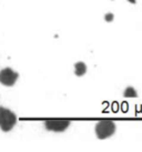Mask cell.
Wrapping results in <instances>:
<instances>
[{
    "instance_id": "6da1fadb",
    "label": "cell",
    "mask_w": 142,
    "mask_h": 152,
    "mask_svg": "<svg viewBox=\"0 0 142 152\" xmlns=\"http://www.w3.org/2000/svg\"><path fill=\"white\" fill-rule=\"evenodd\" d=\"M117 127L112 120H101L96 124V135L99 139H107L116 133Z\"/></svg>"
},
{
    "instance_id": "7a4b0ae2",
    "label": "cell",
    "mask_w": 142,
    "mask_h": 152,
    "mask_svg": "<svg viewBox=\"0 0 142 152\" xmlns=\"http://www.w3.org/2000/svg\"><path fill=\"white\" fill-rule=\"evenodd\" d=\"M17 122L16 114L10 110L0 107V128L4 131H10Z\"/></svg>"
},
{
    "instance_id": "3957f363",
    "label": "cell",
    "mask_w": 142,
    "mask_h": 152,
    "mask_svg": "<svg viewBox=\"0 0 142 152\" xmlns=\"http://www.w3.org/2000/svg\"><path fill=\"white\" fill-rule=\"evenodd\" d=\"M18 77H19V75L16 71H13L12 69L4 68L0 71V82L4 86L11 87L16 83Z\"/></svg>"
},
{
    "instance_id": "277c9868",
    "label": "cell",
    "mask_w": 142,
    "mask_h": 152,
    "mask_svg": "<svg viewBox=\"0 0 142 152\" xmlns=\"http://www.w3.org/2000/svg\"><path fill=\"white\" fill-rule=\"evenodd\" d=\"M71 122L69 120H47L45 122V127L47 130L53 132H63L69 128Z\"/></svg>"
},
{
    "instance_id": "5b68a950",
    "label": "cell",
    "mask_w": 142,
    "mask_h": 152,
    "mask_svg": "<svg viewBox=\"0 0 142 152\" xmlns=\"http://www.w3.org/2000/svg\"><path fill=\"white\" fill-rule=\"evenodd\" d=\"M86 72H87V66H86L84 62L80 61V62H77L75 64V73L78 77L83 76Z\"/></svg>"
},
{
    "instance_id": "8992f818",
    "label": "cell",
    "mask_w": 142,
    "mask_h": 152,
    "mask_svg": "<svg viewBox=\"0 0 142 152\" xmlns=\"http://www.w3.org/2000/svg\"><path fill=\"white\" fill-rule=\"evenodd\" d=\"M137 92H135V90H134V88H132V87H128V88L125 89L124 91V97H128V98H137Z\"/></svg>"
},
{
    "instance_id": "52a82bcc",
    "label": "cell",
    "mask_w": 142,
    "mask_h": 152,
    "mask_svg": "<svg viewBox=\"0 0 142 152\" xmlns=\"http://www.w3.org/2000/svg\"><path fill=\"white\" fill-rule=\"evenodd\" d=\"M129 1H130V2H133V4L135 2V0H129Z\"/></svg>"
}]
</instances>
